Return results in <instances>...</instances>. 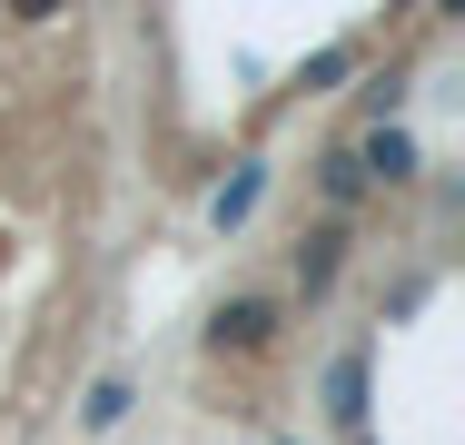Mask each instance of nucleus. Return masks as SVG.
I'll return each instance as SVG.
<instances>
[{"label":"nucleus","instance_id":"7ed1b4c3","mask_svg":"<svg viewBox=\"0 0 465 445\" xmlns=\"http://www.w3.org/2000/svg\"><path fill=\"white\" fill-rule=\"evenodd\" d=\"M317 188H327L337 208H357V198H367V178H357V159H347V149H327V169H317Z\"/></svg>","mask_w":465,"mask_h":445},{"label":"nucleus","instance_id":"20e7f679","mask_svg":"<svg viewBox=\"0 0 465 445\" xmlns=\"http://www.w3.org/2000/svg\"><path fill=\"white\" fill-rule=\"evenodd\" d=\"M119 416H129V386H119V376H109V386H90V406H80V426H90V436H109Z\"/></svg>","mask_w":465,"mask_h":445},{"label":"nucleus","instance_id":"f03ea898","mask_svg":"<svg viewBox=\"0 0 465 445\" xmlns=\"http://www.w3.org/2000/svg\"><path fill=\"white\" fill-rule=\"evenodd\" d=\"M337 267H347V228L327 218V228H307V238H297V267H287V277H297V297H327V287H337Z\"/></svg>","mask_w":465,"mask_h":445},{"label":"nucleus","instance_id":"f257e3e1","mask_svg":"<svg viewBox=\"0 0 465 445\" xmlns=\"http://www.w3.org/2000/svg\"><path fill=\"white\" fill-rule=\"evenodd\" d=\"M278 297H228V307H218V327H208V347L218 356H268L278 347Z\"/></svg>","mask_w":465,"mask_h":445}]
</instances>
